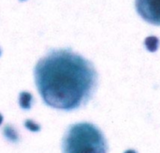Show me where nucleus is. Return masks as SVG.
Returning <instances> with one entry per match:
<instances>
[{
	"label": "nucleus",
	"mask_w": 160,
	"mask_h": 153,
	"mask_svg": "<svg viewBox=\"0 0 160 153\" xmlns=\"http://www.w3.org/2000/svg\"><path fill=\"white\" fill-rule=\"evenodd\" d=\"M35 81L44 103L70 111L84 105L98 85L93 64L70 49L50 51L35 67Z\"/></svg>",
	"instance_id": "f257e3e1"
},
{
	"label": "nucleus",
	"mask_w": 160,
	"mask_h": 153,
	"mask_svg": "<svg viewBox=\"0 0 160 153\" xmlns=\"http://www.w3.org/2000/svg\"><path fill=\"white\" fill-rule=\"evenodd\" d=\"M107 150L102 132L89 122L71 125L62 141L63 153H107Z\"/></svg>",
	"instance_id": "f03ea898"
},
{
	"label": "nucleus",
	"mask_w": 160,
	"mask_h": 153,
	"mask_svg": "<svg viewBox=\"0 0 160 153\" xmlns=\"http://www.w3.org/2000/svg\"><path fill=\"white\" fill-rule=\"evenodd\" d=\"M136 8L145 21L160 25V0H136Z\"/></svg>",
	"instance_id": "7ed1b4c3"
},
{
	"label": "nucleus",
	"mask_w": 160,
	"mask_h": 153,
	"mask_svg": "<svg viewBox=\"0 0 160 153\" xmlns=\"http://www.w3.org/2000/svg\"><path fill=\"white\" fill-rule=\"evenodd\" d=\"M19 103L22 109H30L33 103V96L28 92H22L19 97Z\"/></svg>",
	"instance_id": "20e7f679"
},
{
	"label": "nucleus",
	"mask_w": 160,
	"mask_h": 153,
	"mask_svg": "<svg viewBox=\"0 0 160 153\" xmlns=\"http://www.w3.org/2000/svg\"><path fill=\"white\" fill-rule=\"evenodd\" d=\"M4 135L7 139H8L11 142H17L19 137H18V134L16 133V131L11 127V126H6L4 129Z\"/></svg>",
	"instance_id": "39448f33"
},
{
	"label": "nucleus",
	"mask_w": 160,
	"mask_h": 153,
	"mask_svg": "<svg viewBox=\"0 0 160 153\" xmlns=\"http://www.w3.org/2000/svg\"><path fill=\"white\" fill-rule=\"evenodd\" d=\"M24 125H25L26 129H28L29 131H32V132H38L40 130V126L38 123H36L30 119H27L24 122Z\"/></svg>",
	"instance_id": "423d86ee"
},
{
	"label": "nucleus",
	"mask_w": 160,
	"mask_h": 153,
	"mask_svg": "<svg viewBox=\"0 0 160 153\" xmlns=\"http://www.w3.org/2000/svg\"><path fill=\"white\" fill-rule=\"evenodd\" d=\"M2 121H3V117H2V115L0 114V125H1V123H2Z\"/></svg>",
	"instance_id": "0eeeda50"
},
{
	"label": "nucleus",
	"mask_w": 160,
	"mask_h": 153,
	"mask_svg": "<svg viewBox=\"0 0 160 153\" xmlns=\"http://www.w3.org/2000/svg\"><path fill=\"white\" fill-rule=\"evenodd\" d=\"M126 153H135L134 151H128V152H126Z\"/></svg>",
	"instance_id": "6e6552de"
}]
</instances>
